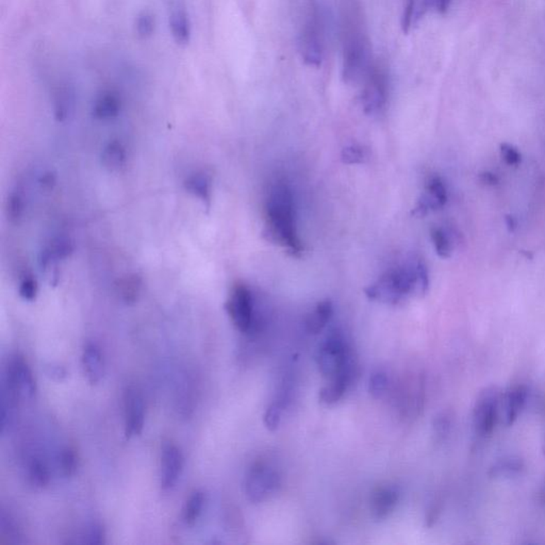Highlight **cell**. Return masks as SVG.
<instances>
[{"label":"cell","instance_id":"cell-31","mask_svg":"<svg viewBox=\"0 0 545 545\" xmlns=\"http://www.w3.org/2000/svg\"><path fill=\"white\" fill-rule=\"evenodd\" d=\"M61 469L66 477L73 476L78 467V457L75 451L65 448L60 457Z\"/></svg>","mask_w":545,"mask_h":545},{"label":"cell","instance_id":"cell-39","mask_svg":"<svg viewBox=\"0 0 545 545\" xmlns=\"http://www.w3.org/2000/svg\"><path fill=\"white\" fill-rule=\"evenodd\" d=\"M47 375L54 381H61L66 377V371L59 365H50L46 371Z\"/></svg>","mask_w":545,"mask_h":545},{"label":"cell","instance_id":"cell-29","mask_svg":"<svg viewBox=\"0 0 545 545\" xmlns=\"http://www.w3.org/2000/svg\"><path fill=\"white\" fill-rule=\"evenodd\" d=\"M29 479L36 487L43 488L48 485L50 476L46 465L38 459H34L29 465Z\"/></svg>","mask_w":545,"mask_h":545},{"label":"cell","instance_id":"cell-34","mask_svg":"<svg viewBox=\"0 0 545 545\" xmlns=\"http://www.w3.org/2000/svg\"><path fill=\"white\" fill-rule=\"evenodd\" d=\"M20 295L22 299L34 302L38 293V281L31 276L24 277L20 285Z\"/></svg>","mask_w":545,"mask_h":545},{"label":"cell","instance_id":"cell-33","mask_svg":"<svg viewBox=\"0 0 545 545\" xmlns=\"http://www.w3.org/2000/svg\"><path fill=\"white\" fill-rule=\"evenodd\" d=\"M136 32L141 38H148L155 30V20L152 14L142 12L136 18Z\"/></svg>","mask_w":545,"mask_h":545},{"label":"cell","instance_id":"cell-9","mask_svg":"<svg viewBox=\"0 0 545 545\" xmlns=\"http://www.w3.org/2000/svg\"><path fill=\"white\" fill-rule=\"evenodd\" d=\"M278 485V473L267 462L258 461L250 467L245 477V494L253 503H260L267 499Z\"/></svg>","mask_w":545,"mask_h":545},{"label":"cell","instance_id":"cell-15","mask_svg":"<svg viewBox=\"0 0 545 545\" xmlns=\"http://www.w3.org/2000/svg\"><path fill=\"white\" fill-rule=\"evenodd\" d=\"M169 28L178 45L189 44L191 40V22L183 0H171L169 5Z\"/></svg>","mask_w":545,"mask_h":545},{"label":"cell","instance_id":"cell-1","mask_svg":"<svg viewBox=\"0 0 545 545\" xmlns=\"http://www.w3.org/2000/svg\"><path fill=\"white\" fill-rule=\"evenodd\" d=\"M343 78L348 85L361 83L374 64L367 22L358 0H342L340 7Z\"/></svg>","mask_w":545,"mask_h":545},{"label":"cell","instance_id":"cell-2","mask_svg":"<svg viewBox=\"0 0 545 545\" xmlns=\"http://www.w3.org/2000/svg\"><path fill=\"white\" fill-rule=\"evenodd\" d=\"M264 236L292 257L303 254L304 246L296 227L293 193L287 183L269 185L264 199Z\"/></svg>","mask_w":545,"mask_h":545},{"label":"cell","instance_id":"cell-16","mask_svg":"<svg viewBox=\"0 0 545 545\" xmlns=\"http://www.w3.org/2000/svg\"><path fill=\"white\" fill-rule=\"evenodd\" d=\"M399 501V492L394 486H379L371 495L369 509L375 520H383L395 509Z\"/></svg>","mask_w":545,"mask_h":545},{"label":"cell","instance_id":"cell-36","mask_svg":"<svg viewBox=\"0 0 545 545\" xmlns=\"http://www.w3.org/2000/svg\"><path fill=\"white\" fill-rule=\"evenodd\" d=\"M501 155L504 161H505L508 165H510V167H516V165L521 163L522 156L521 154H520V152L516 150V147L507 144V143L502 144Z\"/></svg>","mask_w":545,"mask_h":545},{"label":"cell","instance_id":"cell-43","mask_svg":"<svg viewBox=\"0 0 545 545\" xmlns=\"http://www.w3.org/2000/svg\"><path fill=\"white\" fill-rule=\"evenodd\" d=\"M544 453H545V444H544Z\"/></svg>","mask_w":545,"mask_h":545},{"label":"cell","instance_id":"cell-32","mask_svg":"<svg viewBox=\"0 0 545 545\" xmlns=\"http://www.w3.org/2000/svg\"><path fill=\"white\" fill-rule=\"evenodd\" d=\"M281 416H283V406L281 403H273L263 416V423L265 427L269 430H275L281 424Z\"/></svg>","mask_w":545,"mask_h":545},{"label":"cell","instance_id":"cell-24","mask_svg":"<svg viewBox=\"0 0 545 545\" xmlns=\"http://www.w3.org/2000/svg\"><path fill=\"white\" fill-rule=\"evenodd\" d=\"M101 162L109 171H120L126 162V150L122 143L118 141L108 143L101 154Z\"/></svg>","mask_w":545,"mask_h":545},{"label":"cell","instance_id":"cell-11","mask_svg":"<svg viewBox=\"0 0 545 545\" xmlns=\"http://www.w3.org/2000/svg\"><path fill=\"white\" fill-rule=\"evenodd\" d=\"M448 187L440 176L430 177L425 185V193L420 196L412 214L418 218L427 215L430 211L441 209L448 203Z\"/></svg>","mask_w":545,"mask_h":545},{"label":"cell","instance_id":"cell-25","mask_svg":"<svg viewBox=\"0 0 545 545\" xmlns=\"http://www.w3.org/2000/svg\"><path fill=\"white\" fill-rule=\"evenodd\" d=\"M430 238L439 257L446 259L452 256L454 252V240L448 230L439 226L432 227L430 230Z\"/></svg>","mask_w":545,"mask_h":545},{"label":"cell","instance_id":"cell-17","mask_svg":"<svg viewBox=\"0 0 545 545\" xmlns=\"http://www.w3.org/2000/svg\"><path fill=\"white\" fill-rule=\"evenodd\" d=\"M83 365L87 381L92 385L99 383L104 376V360L101 351L95 344H87L83 350Z\"/></svg>","mask_w":545,"mask_h":545},{"label":"cell","instance_id":"cell-28","mask_svg":"<svg viewBox=\"0 0 545 545\" xmlns=\"http://www.w3.org/2000/svg\"><path fill=\"white\" fill-rule=\"evenodd\" d=\"M369 155L365 147L352 144L343 148L341 158L346 164H362L369 159Z\"/></svg>","mask_w":545,"mask_h":545},{"label":"cell","instance_id":"cell-5","mask_svg":"<svg viewBox=\"0 0 545 545\" xmlns=\"http://www.w3.org/2000/svg\"><path fill=\"white\" fill-rule=\"evenodd\" d=\"M316 362L320 374L328 381L341 375H354L352 351L341 332H332L320 343Z\"/></svg>","mask_w":545,"mask_h":545},{"label":"cell","instance_id":"cell-20","mask_svg":"<svg viewBox=\"0 0 545 545\" xmlns=\"http://www.w3.org/2000/svg\"><path fill=\"white\" fill-rule=\"evenodd\" d=\"M73 243L71 242V239L64 236L56 238L43 250L41 255V263L44 267H48L55 261L67 258L73 254Z\"/></svg>","mask_w":545,"mask_h":545},{"label":"cell","instance_id":"cell-3","mask_svg":"<svg viewBox=\"0 0 545 545\" xmlns=\"http://www.w3.org/2000/svg\"><path fill=\"white\" fill-rule=\"evenodd\" d=\"M430 287V275L420 258H409L402 264L385 271L364 290L371 301L387 305H399L411 296H422Z\"/></svg>","mask_w":545,"mask_h":545},{"label":"cell","instance_id":"cell-18","mask_svg":"<svg viewBox=\"0 0 545 545\" xmlns=\"http://www.w3.org/2000/svg\"><path fill=\"white\" fill-rule=\"evenodd\" d=\"M334 316V305L330 299L320 302L306 318V330L309 334H318L323 332Z\"/></svg>","mask_w":545,"mask_h":545},{"label":"cell","instance_id":"cell-19","mask_svg":"<svg viewBox=\"0 0 545 545\" xmlns=\"http://www.w3.org/2000/svg\"><path fill=\"white\" fill-rule=\"evenodd\" d=\"M122 103L118 94L104 92L98 96L93 107V114L98 120H111L120 113Z\"/></svg>","mask_w":545,"mask_h":545},{"label":"cell","instance_id":"cell-38","mask_svg":"<svg viewBox=\"0 0 545 545\" xmlns=\"http://www.w3.org/2000/svg\"><path fill=\"white\" fill-rule=\"evenodd\" d=\"M450 426V418L446 416H441L440 418H437L436 424H434V428L440 436L448 434Z\"/></svg>","mask_w":545,"mask_h":545},{"label":"cell","instance_id":"cell-22","mask_svg":"<svg viewBox=\"0 0 545 545\" xmlns=\"http://www.w3.org/2000/svg\"><path fill=\"white\" fill-rule=\"evenodd\" d=\"M524 469V462L521 458L516 456L504 457L495 461L489 469L492 479H511L521 474Z\"/></svg>","mask_w":545,"mask_h":545},{"label":"cell","instance_id":"cell-12","mask_svg":"<svg viewBox=\"0 0 545 545\" xmlns=\"http://www.w3.org/2000/svg\"><path fill=\"white\" fill-rule=\"evenodd\" d=\"M125 434L127 438L139 436L144 428L145 405L138 389L129 387L125 392Z\"/></svg>","mask_w":545,"mask_h":545},{"label":"cell","instance_id":"cell-13","mask_svg":"<svg viewBox=\"0 0 545 545\" xmlns=\"http://www.w3.org/2000/svg\"><path fill=\"white\" fill-rule=\"evenodd\" d=\"M528 390L525 385H516L508 388L501 395L500 418L504 425L511 426L523 411L528 402Z\"/></svg>","mask_w":545,"mask_h":545},{"label":"cell","instance_id":"cell-42","mask_svg":"<svg viewBox=\"0 0 545 545\" xmlns=\"http://www.w3.org/2000/svg\"><path fill=\"white\" fill-rule=\"evenodd\" d=\"M542 497H543V501L545 502V489H544V491H543Z\"/></svg>","mask_w":545,"mask_h":545},{"label":"cell","instance_id":"cell-35","mask_svg":"<svg viewBox=\"0 0 545 545\" xmlns=\"http://www.w3.org/2000/svg\"><path fill=\"white\" fill-rule=\"evenodd\" d=\"M24 214V201L20 194H12L8 201V216L13 222H18Z\"/></svg>","mask_w":545,"mask_h":545},{"label":"cell","instance_id":"cell-37","mask_svg":"<svg viewBox=\"0 0 545 545\" xmlns=\"http://www.w3.org/2000/svg\"><path fill=\"white\" fill-rule=\"evenodd\" d=\"M85 542L92 545L103 544L105 542V532L103 526L97 523L92 524L85 535Z\"/></svg>","mask_w":545,"mask_h":545},{"label":"cell","instance_id":"cell-26","mask_svg":"<svg viewBox=\"0 0 545 545\" xmlns=\"http://www.w3.org/2000/svg\"><path fill=\"white\" fill-rule=\"evenodd\" d=\"M204 504H205V495L203 492L197 490L191 494L183 509V522L187 526L195 525L203 512Z\"/></svg>","mask_w":545,"mask_h":545},{"label":"cell","instance_id":"cell-6","mask_svg":"<svg viewBox=\"0 0 545 545\" xmlns=\"http://www.w3.org/2000/svg\"><path fill=\"white\" fill-rule=\"evenodd\" d=\"M360 104L367 115H378L389 99L390 77L387 66L375 61L361 81Z\"/></svg>","mask_w":545,"mask_h":545},{"label":"cell","instance_id":"cell-10","mask_svg":"<svg viewBox=\"0 0 545 545\" xmlns=\"http://www.w3.org/2000/svg\"><path fill=\"white\" fill-rule=\"evenodd\" d=\"M36 381L27 362L22 357H14L7 367L3 391L16 399L20 396L31 399L36 394Z\"/></svg>","mask_w":545,"mask_h":545},{"label":"cell","instance_id":"cell-14","mask_svg":"<svg viewBox=\"0 0 545 545\" xmlns=\"http://www.w3.org/2000/svg\"><path fill=\"white\" fill-rule=\"evenodd\" d=\"M183 458L176 445L167 442L163 445L161 455V487L169 490L176 485L183 471Z\"/></svg>","mask_w":545,"mask_h":545},{"label":"cell","instance_id":"cell-7","mask_svg":"<svg viewBox=\"0 0 545 545\" xmlns=\"http://www.w3.org/2000/svg\"><path fill=\"white\" fill-rule=\"evenodd\" d=\"M226 311L236 330L243 334H252L256 318L254 297L250 288L242 283H236L226 302Z\"/></svg>","mask_w":545,"mask_h":545},{"label":"cell","instance_id":"cell-23","mask_svg":"<svg viewBox=\"0 0 545 545\" xmlns=\"http://www.w3.org/2000/svg\"><path fill=\"white\" fill-rule=\"evenodd\" d=\"M187 191L201 198L204 203L210 204L212 195V181L206 173H196L187 177L185 181Z\"/></svg>","mask_w":545,"mask_h":545},{"label":"cell","instance_id":"cell-41","mask_svg":"<svg viewBox=\"0 0 545 545\" xmlns=\"http://www.w3.org/2000/svg\"><path fill=\"white\" fill-rule=\"evenodd\" d=\"M481 177H483V183H489V185H494V183H497L499 181L497 177L494 174H491V173H485V174L481 175Z\"/></svg>","mask_w":545,"mask_h":545},{"label":"cell","instance_id":"cell-8","mask_svg":"<svg viewBox=\"0 0 545 545\" xmlns=\"http://www.w3.org/2000/svg\"><path fill=\"white\" fill-rule=\"evenodd\" d=\"M501 395L497 387H487L479 394L473 408V426L479 436H491L500 420Z\"/></svg>","mask_w":545,"mask_h":545},{"label":"cell","instance_id":"cell-27","mask_svg":"<svg viewBox=\"0 0 545 545\" xmlns=\"http://www.w3.org/2000/svg\"><path fill=\"white\" fill-rule=\"evenodd\" d=\"M142 289V279L139 275L132 274L120 279L118 283V290L126 303H134L138 299Z\"/></svg>","mask_w":545,"mask_h":545},{"label":"cell","instance_id":"cell-30","mask_svg":"<svg viewBox=\"0 0 545 545\" xmlns=\"http://www.w3.org/2000/svg\"><path fill=\"white\" fill-rule=\"evenodd\" d=\"M389 385V378L385 371H377L369 377V391L375 399H381L385 395Z\"/></svg>","mask_w":545,"mask_h":545},{"label":"cell","instance_id":"cell-4","mask_svg":"<svg viewBox=\"0 0 545 545\" xmlns=\"http://www.w3.org/2000/svg\"><path fill=\"white\" fill-rule=\"evenodd\" d=\"M296 45L306 64L318 66L324 56V24L318 0H288Z\"/></svg>","mask_w":545,"mask_h":545},{"label":"cell","instance_id":"cell-21","mask_svg":"<svg viewBox=\"0 0 545 545\" xmlns=\"http://www.w3.org/2000/svg\"><path fill=\"white\" fill-rule=\"evenodd\" d=\"M354 375H342L328 381L327 385L320 391V399L326 405H332L342 399L352 383Z\"/></svg>","mask_w":545,"mask_h":545},{"label":"cell","instance_id":"cell-40","mask_svg":"<svg viewBox=\"0 0 545 545\" xmlns=\"http://www.w3.org/2000/svg\"><path fill=\"white\" fill-rule=\"evenodd\" d=\"M451 3H452V0H434L437 10L441 12V13H445V12L448 11Z\"/></svg>","mask_w":545,"mask_h":545}]
</instances>
